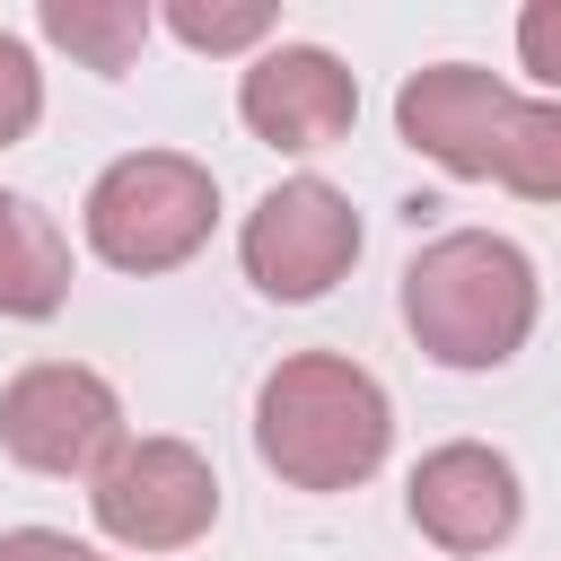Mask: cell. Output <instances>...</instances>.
Segmentation results:
<instances>
[{
  "label": "cell",
  "mask_w": 561,
  "mask_h": 561,
  "mask_svg": "<svg viewBox=\"0 0 561 561\" xmlns=\"http://www.w3.org/2000/svg\"><path fill=\"white\" fill-rule=\"evenodd\" d=\"M394 403L342 351H289L254 394V456L289 491H351L386 465Z\"/></svg>",
  "instance_id": "obj_1"
},
{
  "label": "cell",
  "mask_w": 561,
  "mask_h": 561,
  "mask_svg": "<svg viewBox=\"0 0 561 561\" xmlns=\"http://www.w3.org/2000/svg\"><path fill=\"white\" fill-rule=\"evenodd\" d=\"M543 316V280L526 245L491 228H447L403 263V324L438 368H500L526 351Z\"/></svg>",
  "instance_id": "obj_2"
},
{
  "label": "cell",
  "mask_w": 561,
  "mask_h": 561,
  "mask_svg": "<svg viewBox=\"0 0 561 561\" xmlns=\"http://www.w3.org/2000/svg\"><path fill=\"white\" fill-rule=\"evenodd\" d=\"M210 219H219V184L184 149H131V158H114L88 184V245H96V263L140 272V280L193 263L210 245Z\"/></svg>",
  "instance_id": "obj_3"
},
{
  "label": "cell",
  "mask_w": 561,
  "mask_h": 561,
  "mask_svg": "<svg viewBox=\"0 0 561 561\" xmlns=\"http://www.w3.org/2000/svg\"><path fill=\"white\" fill-rule=\"evenodd\" d=\"M0 447L26 473H53V482L88 473L96 482L123 456V394L79 359H35L0 386Z\"/></svg>",
  "instance_id": "obj_4"
},
{
  "label": "cell",
  "mask_w": 561,
  "mask_h": 561,
  "mask_svg": "<svg viewBox=\"0 0 561 561\" xmlns=\"http://www.w3.org/2000/svg\"><path fill=\"white\" fill-rule=\"evenodd\" d=\"M88 508L123 552H184L219 517V473L193 438H123V456L88 482Z\"/></svg>",
  "instance_id": "obj_5"
},
{
  "label": "cell",
  "mask_w": 561,
  "mask_h": 561,
  "mask_svg": "<svg viewBox=\"0 0 561 561\" xmlns=\"http://www.w3.org/2000/svg\"><path fill=\"white\" fill-rule=\"evenodd\" d=\"M237 254H245V280H254L263 298L307 307V298H324V289L359 263V210H351V193H333L324 175H289V184H272V193L245 210Z\"/></svg>",
  "instance_id": "obj_6"
},
{
  "label": "cell",
  "mask_w": 561,
  "mask_h": 561,
  "mask_svg": "<svg viewBox=\"0 0 561 561\" xmlns=\"http://www.w3.org/2000/svg\"><path fill=\"white\" fill-rule=\"evenodd\" d=\"M508 123H517V96H508L491 70H473V61H430V70H412L403 96H394V131H403L421 158H438L447 175H465V184L500 175Z\"/></svg>",
  "instance_id": "obj_7"
},
{
  "label": "cell",
  "mask_w": 561,
  "mask_h": 561,
  "mask_svg": "<svg viewBox=\"0 0 561 561\" xmlns=\"http://www.w3.org/2000/svg\"><path fill=\"white\" fill-rule=\"evenodd\" d=\"M237 114L263 149H333L359 123V79L324 44H272L237 79Z\"/></svg>",
  "instance_id": "obj_8"
},
{
  "label": "cell",
  "mask_w": 561,
  "mask_h": 561,
  "mask_svg": "<svg viewBox=\"0 0 561 561\" xmlns=\"http://www.w3.org/2000/svg\"><path fill=\"white\" fill-rule=\"evenodd\" d=\"M412 526L438 543V552H491L517 535L526 517V491H517V465L482 438H447L412 465V491H403Z\"/></svg>",
  "instance_id": "obj_9"
},
{
  "label": "cell",
  "mask_w": 561,
  "mask_h": 561,
  "mask_svg": "<svg viewBox=\"0 0 561 561\" xmlns=\"http://www.w3.org/2000/svg\"><path fill=\"white\" fill-rule=\"evenodd\" d=\"M70 298V237L53 228L44 202L0 193V316H61Z\"/></svg>",
  "instance_id": "obj_10"
},
{
  "label": "cell",
  "mask_w": 561,
  "mask_h": 561,
  "mask_svg": "<svg viewBox=\"0 0 561 561\" xmlns=\"http://www.w3.org/2000/svg\"><path fill=\"white\" fill-rule=\"evenodd\" d=\"M35 26H44L70 61H88V70H131V53L149 44L158 18H149L140 0H44Z\"/></svg>",
  "instance_id": "obj_11"
},
{
  "label": "cell",
  "mask_w": 561,
  "mask_h": 561,
  "mask_svg": "<svg viewBox=\"0 0 561 561\" xmlns=\"http://www.w3.org/2000/svg\"><path fill=\"white\" fill-rule=\"evenodd\" d=\"M500 184L526 193V202H561V96H543V105L517 96V123H508V149H500Z\"/></svg>",
  "instance_id": "obj_12"
},
{
  "label": "cell",
  "mask_w": 561,
  "mask_h": 561,
  "mask_svg": "<svg viewBox=\"0 0 561 561\" xmlns=\"http://www.w3.org/2000/svg\"><path fill=\"white\" fill-rule=\"evenodd\" d=\"M167 26H175L193 53H245V44L272 35V9H263V0H228V9H210V0H167Z\"/></svg>",
  "instance_id": "obj_13"
},
{
  "label": "cell",
  "mask_w": 561,
  "mask_h": 561,
  "mask_svg": "<svg viewBox=\"0 0 561 561\" xmlns=\"http://www.w3.org/2000/svg\"><path fill=\"white\" fill-rule=\"evenodd\" d=\"M35 114H44V70H35V53L0 26V149H18V140L35 131Z\"/></svg>",
  "instance_id": "obj_14"
},
{
  "label": "cell",
  "mask_w": 561,
  "mask_h": 561,
  "mask_svg": "<svg viewBox=\"0 0 561 561\" xmlns=\"http://www.w3.org/2000/svg\"><path fill=\"white\" fill-rule=\"evenodd\" d=\"M517 61H526L543 88H561V0H535V9L517 18Z\"/></svg>",
  "instance_id": "obj_15"
},
{
  "label": "cell",
  "mask_w": 561,
  "mask_h": 561,
  "mask_svg": "<svg viewBox=\"0 0 561 561\" xmlns=\"http://www.w3.org/2000/svg\"><path fill=\"white\" fill-rule=\"evenodd\" d=\"M0 561H96V552L53 535V526H18V535H0Z\"/></svg>",
  "instance_id": "obj_16"
}]
</instances>
